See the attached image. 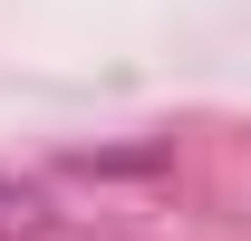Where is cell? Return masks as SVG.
Returning <instances> with one entry per match:
<instances>
[{"mask_svg":"<svg viewBox=\"0 0 251 241\" xmlns=\"http://www.w3.org/2000/svg\"><path fill=\"white\" fill-rule=\"evenodd\" d=\"M39 222H49V203H39L29 183H10V174H0V241H29Z\"/></svg>","mask_w":251,"mask_h":241,"instance_id":"obj_1","label":"cell"}]
</instances>
